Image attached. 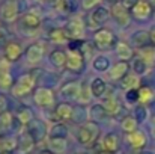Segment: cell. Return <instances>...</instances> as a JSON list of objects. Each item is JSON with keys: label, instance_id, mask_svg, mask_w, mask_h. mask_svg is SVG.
<instances>
[{"label": "cell", "instance_id": "cell-1", "mask_svg": "<svg viewBox=\"0 0 155 154\" xmlns=\"http://www.w3.org/2000/svg\"><path fill=\"white\" fill-rule=\"evenodd\" d=\"M100 136H101L100 124L91 119L83 122L77 130V141L80 145H84V147H92L100 139Z\"/></svg>", "mask_w": 155, "mask_h": 154}, {"label": "cell", "instance_id": "cell-2", "mask_svg": "<svg viewBox=\"0 0 155 154\" xmlns=\"http://www.w3.org/2000/svg\"><path fill=\"white\" fill-rule=\"evenodd\" d=\"M35 85H36V76H35V73H24L14 83V86L11 89V94L14 97H17V98L26 97V95H29L35 89Z\"/></svg>", "mask_w": 155, "mask_h": 154}, {"label": "cell", "instance_id": "cell-3", "mask_svg": "<svg viewBox=\"0 0 155 154\" xmlns=\"http://www.w3.org/2000/svg\"><path fill=\"white\" fill-rule=\"evenodd\" d=\"M92 41H94V44H95V47H97L98 50L104 51V50L114 49V46H116V43H117V38H116V35H114L110 29L100 27V29L95 30Z\"/></svg>", "mask_w": 155, "mask_h": 154}, {"label": "cell", "instance_id": "cell-4", "mask_svg": "<svg viewBox=\"0 0 155 154\" xmlns=\"http://www.w3.org/2000/svg\"><path fill=\"white\" fill-rule=\"evenodd\" d=\"M68 59H66V65L65 70L68 73L72 74H80L84 71V65H86V57L83 56V53L80 50H68Z\"/></svg>", "mask_w": 155, "mask_h": 154}, {"label": "cell", "instance_id": "cell-5", "mask_svg": "<svg viewBox=\"0 0 155 154\" xmlns=\"http://www.w3.org/2000/svg\"><path fill=\"white\" fill-rule=\"evenodd\" d=\"M21 12V0H6L0 8V17L6 23H12Z\"/></svg>", "mask_w": 155, "mask_h": 154}, {"label": "cell", "instance_id": "cell-6", "mask_svg": "<svg viewBox=\"0 0 155 154\" xmlns=\"http://www.w3.org/2000/svg\"><path fill=\"white\" fill-rule=\"evenodd\" d=\"M33 103L38 106V107H51L56 103V97H54V92H53L50 88L47 86H39L35 89L33 92Z\"/></svg>", "mask_w": 155, "mask_h": 154}, {"label": "cell", "instance_id": "cell-7", "mask_svg": "<svg viewBox=\"0 0 155 154\" xmlns=\"http://www.w3.org/2000/svg\"><path fill=\"white\" fill-rule=\"evenodd\" d=\"M110 17L116 21V24L122 29L128 27L131 24V12L128 9H125L120 3H113L111 9H110Z\"/></svg>", "mask_w": 155, "mask_h": 154}, {"label": "cell", "instance_id": "cell-8", "mask_svg": "<svg viewBox=\"0 0 155 154\" xmlns=\"http://www.w3.org/2000/svg\"><path fill=\"white\" fill-rule=\"evenodd\" d=\"M65 30L68 32V35L71 36V39H83L84 30H86V26H84L83 18L78 17V15L71 17L66 21V24H65Z\"/></svg>", "mask_w": 155, "mask_h": 154}, {"label": "cell", "instance_id": "cell-9", "mask_svg": "<svg viewBox=\"0 0 155 154\" xmlns=\"http://www.w3.org/2000/svg\"><path fill=\"white\" fill-rule=\"evenodd\" d=\"M154 12L155 9L149 3V0H139V3L131 9V17L137 21H146L152 17Z\"/></svg>", "mask_w": 155, "mask_h": 154}, {"label": "cell", "instance_id": "cell-10", "mask_svg": "<svg viewBox=\"0 0 155 154\" xmlns=\"http://www.w3.org/2000/svg\"><path fill=\"white\" fill-rule=\"evenodd\" d=\"M27 132L30 133V136L35 139V142H42L47 136H48V128H47V124L39 119V118H35L29 125H27Z\"/></svg>", "mask_w": 155, "mask_h": 154}, {"label": "cell", "instance_id": "cell-11", "mask_svg": "<svg viewBox=\"0 0 155 154\" xmlns=\"http://www.w3.org/2000/svg\"><path fill=\"white\" fill-rule=\"evenodd\" d=\"M108 17H110V11L107 9V8H104V6H97L95 9H92V12L89 14V26L91 27H97V29H100V27H103V24L108 20Z\"/></svg>", "mask_w": 155, "mask_h": 154}, {"label": "cell", "instance_id": "cell-12", "mask_svg": "<svg viewBox=\"0 0 155 154\" xmlns=\"http://www.w3.org/2000/svg\"><path fill=\"white\" fill-rule=\"evenodd\" d=\"M44 53H45V47H44L42 43H33V44H30V46L26 49V51H24L27 62H30V63H33V65H36V63H39V62L42 60Z\"/></svg>", "mask_w": 155, "mask_h": 154}, {"label": "cell", "instance_id": "cell-13", "mask_svg": "<svg viewBox=\"0 0 155 154\" xmlns=\"http://www.w3.org/2000/svg\"><path fill=\"white\" fill-rule=\"evenodd\" d=\"M119 148H120V138L117 133L108 132L107 135H104L101 139V150L116 154L119 151Z\"/></svg>", "mask_w": 155, "mask_h": 154}, {"label": "cell", "instance_id": "cell-14", "mask_svg": "<svg viewBox=\"0 0 155 154\" xmlns=\"http://www.w3.org/2000/svg\"><path fill=\"white\" fill-rule=\"evenodd\" d=\"M130 62L127 60H119L116 62L114 65H111V68L108 70V79L110 80H116V82H120L128 73H130Z\"/></svg>", "mask_w": 155, "mask_h": 154}, {"label": "cell", "instance_id": "cell-15", "mask_svg": "<svg viewBox=\"0 0 155 154\" xmlns=\"http://www.w3.org/2000/svg\"><path fill=\"white\" fill-rule=\"evenodd\" d=\"M81 92V83L78 82H66L60 86L59 94L65 100H77Z\"/></svg>", "mask_w": 155, "mask_h": 154}, {"label": "cell", "instance_id": "cell-16", "mask_svg": "<svg viewBox=\"0 0 155 154\" xmlns=\"http://www.w3.org/2000/svg\"><path fill=\"white\" fill-rule=\"evenodd\" d=\"M127 142H128V145H130L131 148L140 151V150H143V148L148 145V136H146L145 132L136 130V132L127 135Z\"/></svg>", "mask_w": 155, "mask_h": 154}, {"label": "cell", "instance_id": "cell-17", "mask_svg": "<svg viewBox=\"0 0 155 154\" xmlns=\"http://www.w3.org/2000/svg\"><path fill=\"white\" fill-rule=\"evenodd\" d=\"M72 115H74V106H71L69 103H57L54 106V118L57 119V122L71 121Z\"/></svg>", "mask_w": 155, "mask_h": 154}, {"label": "cell", "instance_id": "cell-18", "mask_svg": "<svg viewBox=\"0 0 155 154\" xmlns=\"http://www.w3.org/2000/svg\"><path fill=\"white\" fill-rule=\"evenodd\" d=\"M21 21V26L26 27V29H30V30H35V29H39L41 24H42V18L38 12L35 11H29V12H24L20 18Z\"/></svg>", "mask_w": 155, "mask_h": 154}, {"label": "cell", "instance_id": "cell-19", "mask_svg": "<svg viewBox=\"0 0 155 154\" xmlns=\"http://www.w3.org/2000/svg\"><path fill=\"white\" fill-rule=\"evenodd\" d=\"M3 56L9 62H17L23 56V46L17 41H8L3 49Z\"/></svg>", "mask_w": 155, "mask_h": 154}, {"label": "cell", "instance_id": "cell-20", "mask_svg": "<svg viewBox=\"0 0 155 154\" xmlns=\"http://www.w3.org/2000/svg\"><path fill=\"white\" fill-rule=\"evenodd\" d=\"M131 46L136 49H145L148 46H152V39H151V33L148 30H136L131 35Z\"/></svg>", "mask_w": 155, "mask_h": 154}, {"label": "cell", "instance_id": "cell-21", "mask_svg": "<svg viewBox=\"0 0 155 154\" xmlns=\"http://www.w3.org/2000/svg\"><path fill=\"white\" fill-rule=\"evenodd\" d=\"M89 89H91V94H92L94 98H104L108 86H107V82L103 77H94L89 83Z\"/></svg>", "mask_w": 155, "mask_h": 154}, {"label": "cell", "instance_id": "cell-22", "mask_svg": "<svg viewBox=\"0 0 155 154\" xmlns=\"http://www.w3.org/2000/svg\"><path fill=\"white\" fill-rule=\"evenodd\" d=\"M87 118L91 121H95V122H101V121H107L110 118L108 112L105 110V107L103 106V103H95L89 107L87 110Z\"/></svg>", "mask_w": 155, "mask_h": 154}, {"label": "cell", "instance_id": "cell-23", "mask_svg": "<svg viewBox=\"0 0 155 154\" xmlns=\"http://www.w3.org/2000/svg\"><path fill=\"white\" fill-rule=\"evenodd\" d=\"M35 145H36L35 139L26 130V132H23L18 136V148H17V151L20 154H29V153H32V150L35 148Z\"/></svg>", "mask_w": 155, "mask_h": 154}, {"label": "cell", "instance_id": "cell-24", "mask_svg": "<svg viewBox=\"0 0 155 154\" xmlns=\"http://www.w3.org/2000/svg\"><path fill=\"white\" fill-rule=\"evenodd\" d=\"M114 53L117 54L119 60H127V62H130V60H133V57H134V49H133V46H130V44L125 43V41H117V43H116Z\"/></svg>", "mask_w": 155, "mask_h": 154}, {"label": "cell", "instance_id": "cell-25", "mask_svg": "<svg viewBox=\"0 0 155 154\" xmlns=\"http://www.w3.org/2000/svg\"><path fill=\"white\" fill-rule=\"evenodd\" d=\"M103 106L105 107V110L108 112L110 116H116L120 112V109H122V104H120V101H119V98H117L116 94H107L104 97Z\"/></svg>", "mask_w": 155, "mask_h": 154}, {"label": "cell", "instance_id": "cell-26", "mask_svg": "<svg viewBox=\"0 0 155 154\" xmlns=\"http://www.w3.org/2000/svg\"><path fill=\"white\" fill-rule=\"evenodd\" d=\"M48 39L53 44H68L71 41V36L68 35V32L65 30V27H54L48 32Z\"/></svg>", "mask_w": 155, "mask_h": 154}, {"label": "cell", "instance_id": "cell-27", "mask_svg": "<svg viewBox=\"0 0 155 154\" xmlns=\"http://www.w3.org/2000/svg\"><path fill=\"white\" fill-rule=\"evenodd\" d=\"M66 59H68V53H66L65 50H62V49H56V50H53L51 53H50V56H48L50 63H51L54 68H57V70L65 68V65H66Z\"/></svg>", "mask_w": 155, "mask_h": 154}, {"label": "cell", "instance_id": "cell-28", "mask_svg": "<svg viewBox=\"0 0 155 154\" xmlns=\"http://www.w3.org/2000/svg\"><path fill=\"white\" fill-rule=\"evenodd\" d=\"M47 147L54 154H63L68 150V142L65 138H48L47 139Z\"/></svg>", "mask_w": 155, "mask_h": 154}, {"label": "cell", "instance_id": "cell-29", "mask_svg": "<svg viewBox=\"0 0 155 154\" xmlns=\"http://www.w3.org/2000/svg\"><path fill=\"white\" fill-rule=\"evenodd\" d=\"M18 148V138L3 135L0 136V153H14Z\"/></svg>", "mask_w": 155, "mask_h": 154}, {"label": "cell", "instance_id": "cell-30", "mask_svg": "<svg viewBox=\"0 0 155 154\" xmlns=\"http://www.w3.org/2000/svg\"><path fill=\"white\" fill-rule=\"evenodd\" d=\"M149 63L142 57V56H134L133 57V60H131V70H133V73L134 74H137L139 77L140 76H145V74H148V71H149Z\"/></svg>", "mask_w": 155, "mask_h": 154}, {"label": "cell", "instance_id": "cell-31", "mask_svg": "<svg viewBox=\"0 0 155 154\" xmlns=\"http://www.w3.org/2000/svg\"><path fill=\"white\" fill-rule=\"evenodd\" d=\"M15 116H17V121H18L21 125H29V124L35 119L33 110H32L30 107H27V106H21V107H18Z\"/></svg>", "mask_w": 155, "mask_h": 154}, {"label": "cell", "instance_id": "cell-32", "mask_svg": "<svg viewBox=\"0 0 155 154\" xmlns=\"http://www.w3.org/2000/svg\"><path fill=\"white\" fill-rule=\"evenodd\" d=\"M120 88L128 91V89H139L140 88V77L134 73H128L122 80H120Z\"/></svg>", "mask_w": 155, "mask_h": 154}, {"label": "cell", "instance_id": "cell-33", "mask_svg": "<svg viewBox=\"0 0 155 154\" xmlns=\"http://www.w3.org/2000/svg\"><path fill=\"white\" fill-rule=\"evenodd\" d=\"M119 125H120L122 132H125L127 135H128V133H133V132H136V130H139V121L134 118V115H125V116L120 119Z\"/></svg>", "mask_w": 155, "mask_h": 154}, {"label": "cell", "instance_id": "cell-34", "mask_svg": "<svg viewBox=\"0 0 155 154\" xmlns=\"http://www.w3.org/2000/svg\"><path fill=\"white\" fill-rule=\"evenodd\" d=\"M92 68L97 71V73H108V70L111 68L110 65V59L104 54L100 56H95L94 60H92Z\"/></svg>", "mask_w": 155, "mask_h": 154}, {"label": "cell", "instance_id": "cell-35", "mask_svg": "<svg viewBox=\"0 0 155 154\" xmlns=\"http://www.w3.org/2000/svg\"><path fill=\"white\" fill-rule=\"evenodd\" d=\"M53 6H54V9H56L57 12H60V14H63V15H69V14H72V12L75 11V3H74V0H57Z\"/></svg>", "mask_w": 155, "mask_h": 154}, {"label": "cell", "instance_id": "cell-36", "mask_svg": "<svg viewBox=\"0 0 155 154\" xmlns=\"http://www.w3.org/2000/svg\"><path fill=\"white\" fill-rule=\"evenodd\" d=\"M48 138H68V127L65 122H56L48 130Z\"/></svg>", "mask_w": 155, "mask_h": 154}, {"label": "cell", "instance_id": "cell-37", "mask_svg": "<svg viewBox=\"0 0 155 154\" xmlns=\"http://www.w3.org/2000/svg\"><path fill=\"white\" fill-rule=\"evenodd\" d=\"M139 95H140V103H142V104H149L155 97L154 89H152L149 85H140V88H139Z\"/></svg>", "mask_w": 155, "mask_h": 154}, {"label": "cell", "instance_id": "cell-38", "mask_svg": "<svg viewBox=\"0 0 155 154\" xmlns=\"http://www.w3.org/2000/svg\"><path fill=\"white\" fill-rule=\"evenodd\" d=\"M134 118L139 121V124H142V122H145L148 118H149V110H148V106L146 104H142V103H139L136 107H134Z\"/></svg>", "mask_w": 155, "mask_h": 154}, {"label": "cell", "instance_id": "cell-39", "mask_svg": "<svg viewBox=\"0 0 155 154\" xmlns=\"http://www.w3.org/2000/svg\"><path fill=\"white\" fill-rule=\"evenodd\" d=\"M14 77H12V74L9 73V71H2L0 73V89L2 91H11L12 89V86H14Z\"/></svg>", "mask_w": 155, "mask_h": 154}, {"label": "cell", "instance_id": "cell-40", "mask_svg": "<svg viewBox=\"0 0 155 154\" xmlns=\"http://www.w3.org/2000/svg\"><path fill=\"white\" fill-rule=\"evenodd\" d=\"M12 122H14V115L9 110L5 112V113H2L0 115V133L8 132L12 127Z\"/></svg>", "mask_w": 155, "mask_h": 154}, {"label": "cell", "instance_id": "cell-41", "mask_svg": "<svg viewBox=\"0 0 155 154\" xmlns=\"http://www.w3.org/2000/svg\"><path fill=\"white\" fill-rule=\"evenodd\" d=\"M139 56H142L149 65H154L155 63V46H148L145 49H140L139 50Z\"/></svg>", "mask_w": 155, "mask_h": 154}, {"label": "cell", "instance_id": "cell-42", "mask_svg": "<svg viewBox=\"0 0 155 154\" xmlns=\"http://www.w3.org/2000/svg\"><path fill=\"white\" fill-rule=\"evenodd\" d=\"M125 101L128 104H139L140 103V95H139V89H128L124 94Z\"/></svg>", "mask_w": 155, "mask_h": 154}, {"label": "cell", "instance_id": "cell-43", "mask_svg": "<svg viewBox=\"0 0 155 154\" xmlns=\"http://www.w3.org/2000/svg\"><path fill=\"white\" fill-rule=\"evenodd\" d=\"M91 98H94V97H92V94H91V89H89V86H84V85H81V92H80V95H78L77 101L81 103V104H86V103L91 101Z\"/></svg>", "mask_w": 155, "mask_h": 154}, {"label": "cell", "instance_id": "cell-44", "mask_svg": "<svg viewBox=\"0 0 155 154\" xmlns=\"http://www.w3.org/2000/svg\"><path fill=\"white\" fill-rule=\"evenodd\" d=\"M95 49H97V47H95L94 41H92V43L84 41V43H83V46H81V49H80V51L83 53V56H84L86 59H91V57H92V53H94Z\"/></svg>", "mask_w": 155, "mask_h": 154}, {"label": "cell", "instance_id": "cell-45", "mask_svg": "<svg viewBox=\"0 0 155 154\" xmlns=\"http://www.w3.org/2000/svg\"><path fill=\"white\" fill-rule=\"evenodd\" d=\"M137 3H139V0H120V5H122L125 9H128L130 12H131V9H133Z\"/></svg>", "mask_w": 155, "mask_h": 154}, {"label": "cell", "instance_id": "cell-46", "mask_svg": "<svg viewBox=\"0 0 155 154\" xmlns=\"http://www.w3.org/2000/svg\"><path fill=\"white\" fill-rule=\"evenodd\" d=\"M100 2H101V0H81V6H83L84 9H92V8H95Z\"/></svg>", "mask_w": 155, "mask_h": 154}, {"label": "cell", "instance_id": "cell-47", "mask_svg": "<svg viewBox=\"0 0 155 154\" xmlns=\"http://www.w3.org/2000/svg\"><path fill=\"white\" fill-rule=\"evenodd\" d=\"M8 106H9L8 98H6L3 94H0V115L5 113V112H8Z\"/></svg>", "mask_w": 155, "mask_h": 154}, {"label": "cell", "instance_id": "cell-48", "mask_svg": "<svg viewBox=\"0 0 155 154\" xmlns=\"http://www.w3.org/2000/svg\"><path fill=\"white\" fill-rule=\"evenodd\" d=\"M6 30L3 29V27H0V46H3L5 44V41H6Z\"/></svg>", "mask_w": 155, "mask_h": 154}, {"label": "cell", "instance_id": "cell-49", "mask_svg": "<svg viewBox=\"0 0 155 154\" xmlns=\"http://www.w3.org/2000/svg\"><path fill=\"white\" fill-rule=\"evenodd\" d=\"M151 132H152V136L155 138V115L152 116V119H151Z\"/></svg>", "mask_w": 155, "mask_h": 154}, {"label": "cell", "instance_id": "cell-50", "mask_svg": "<svg viewBox=\"0 0 155 154\" xmlns=\"http://www.w3.org/2000/svg\"><path fill=\"white\" fill-rule=\"evenodd\" d=\"M149 33H151V39H152V44L155 46V27H152V29L149 30Z\"/></svg>", "mask_w": 155, "mask_h": 154}, {"label": "cell", "instance_id": "cell-51", "mask_svg": "<svg viewBox=\"0 0 155 154\" xmlns=\"http://www.w3.org/2000/svg\"><path fill=\"white\" fill-rule=\"evenodd\" d=\"M137 154H155L154 151H149V150H140Z\"/></svg>", "mask_w": 155, "mask_h": 154}, {"label": "cell", "instance_id": "cell-52", "mask_svg": "<svg viewBox=\"0 0 155 154\" xmlns=\"http://www.w3.org/2000/svg\"><path fill=\"white\" fill-rule=\"evenodd\" d=\"M38 154H54V153H51V151H50V150L47 148V150H42V151H39Z\"/></svg>", "mask_w": 155, "mask_h": 154}, {"label": "cell", "instance_id": "cell-53", "mask_svg": "<svg viewBox=\"0 0 155 154\" xmlns=\"http://www.w3.org/2000/svg\"><path fill=\"white\" fill-rule=\"evenodd\" d=\"M98 154H114V153H108V151H104V150H101Z\"/></svg>", "mask_w": 155, "mask_h": 154}, {"label": "cell", "instance_id": "cell-54", "mask_svg": "<svg viewBox=\"0 0 155 154\" xmlns=\"http://www.w3.org/2000/svg\"><path fill=\"white\" fill-rule=\"evenodd\" d=\"M47 2H50V3H51V5H54V3H56V2H57V0H47Z\"/></svg>", "mask_w": 155, "mask_h": 154}, {"label": "cell", "instance_id": "cell-55", "mask_svg": "<svg viewBox=\"0 0 155 154\" xmlns=\"http://www.w3.org/2000/svg\"><path fill=\"white\" fill-rule=\"evenodd\" d=\"M75 154H87V153H84V151H78V153H75Z\"/></svg>", "mask_w": 155, "mask_h": 154}, {"label": "cell", "instance_id": "cell-56", "mask_svg": "<svg viewBox=\"0 0 155 154\" xmlns=\"http://www.w3.org/2000/svg\"><path fill=\"white\" fill-rule=\"evenodd\" d=\"M110 2H114V3H116V2H119V0H110Z\"/></svg>", "mask_w": 155, "mask_h": 154}, {"label": "cell", "instance_id": "cell-57", "mask_svg": "<svg viewBox=\"0 0 155 154\" xmlns=\"http://www.w3.org/2000/svg\"><path fill=\"white\" fill-rule=\"evenodd\" d=\"M0 154H12V153H0Z\"/></svg>", "mask_w": 155, "mask_h": 154}, {"label": "cell", "instance_id": "cell-58", "mask_svg": "<svg viewBox=\"0 0 155 154\" xmlns=\"http://www.w3.org/2000/svg\"><path fill=\"white\" fill-rule=\"evenodd\" d=\"M35 2H41V0H35Z\"/></svg>", "mask_w": 155, "mask_h": 154}]
</instances>
